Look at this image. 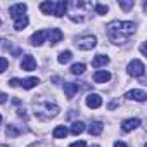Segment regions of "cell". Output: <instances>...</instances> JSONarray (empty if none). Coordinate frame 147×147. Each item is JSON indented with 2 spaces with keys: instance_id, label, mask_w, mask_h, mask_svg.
Segmentation results:
<instances>
[{
  "instance_id": "33",
  "label": "cell",
  "mask_w": 147,
  "mask_h": 147,
  "mask_svg": "<svg viewBox=\"0 0 147 147\" xmlns=\"http://www.w3.org/2000/svg\"><path fill=\"white\" fill-rule=\"evenodd\" d=\"M0 123H2V114H0Z\"/></svg>"
},
{
  "instance_id": "12",
  "label": "cell",
  "mask_w": 147,
  "mask_h": 147,
  "mask_svg": "<svg viewBox=\"0 0 147 147\" xmlns=\"http://www.w3.org/2000/svg\"><path fill=\"white\" fill-rule=\"evenodd\" d=\"M111 80V73L109 71H95L94 73V82L95 83H106Z\"/></svg>"
},
{
  "instance_id": "8",
  "label": "cell",
  "mask_w": 147,
  "mask_h": 147,
  "mask_svg": "<svg viewBox=\"0 0 147 147\" xmlns=\"http://www.w3.org/2000/svg\"><path fill=\"white\" fill-rule=\"evenodd\" d=\"M126 99H130V100H137V102H144L145 99H147V94L144 92V90H130V92H126V95H125Z\"/></svg>"
},
{
  "instance_id": "23",
  "label": "cell",
  "mask_w": 147,
  "mask_h": 147,
  "mask_svg": "<svg viewBox=\"0 0 147 147\" xmlns=\"http://www.w3.org/2000/svg\"><path fill=\"white\" fill-rule=\"evenodd\" d=\"M71 73H73V75H83V73H85V64H82V62L73 64L71 66Z\"/></svg>"
},
{
  "instance_id": "25",
  "label": "cell",
  "mask_w": 147,
  "mask_h": 147,
  "mask_svg": "<svg viewBox=\"0 0 147 147\" xmlns=\"http://www.w3.org/2000/svg\"><path fill=\"white\" fill-rule=\"evenodd\" d=\"M95 12H97V14H100V16H104V14L107 12V5H102V4H97V5H95Z\"/></svg>"
},
{
  "instance_id": "4",
  "label": "cell",
  "mask_w": 147,
  "mask_h": 147,
  "mask_svg": "<svg viewBox=\"0 0 147 147\" xmlns=\"http://www.w3.org/2000/svg\"><path fill=\"white\" fill-rule=\"evenodd\" d=\"M144 73H145V66H144L142 61L133 59V61L128 64V75H130V76L138 78V76H144Z\"/></svg>"
},
{
  "instance_id": "5",
  "label": "cell",
  "mask_w": 147,
  "mask_h": 147,
  "mask_svg": "<svg viewBox=\"0 0 147 147\" xmlns=\"http://www.w3.org/2000/svg\"><path fill=\"white\" fill-rule=\"evenodd\" d=\"M24 12H26V4H14V5L9 7V14H11V18L14 21L19 19V18H23V16H26Z\"/></svg>"
},
{
  "instance_id": "10",
  "label": "cell",
  "mask_w": 147,
  "mask_h": 147,
  "mask_svg": "<svg viewBox=\"0 0 147 147\" xmlns=\"http://www.w3.org/2000/svg\"><path fill=\"white\" fill-rule=\"evenodd\" d=\"M62 31L59 30V28H52L50 31H49V43L50 45H55V43H59L61 40H62Z\"/></svg>"
},
{
  "instance_id": "27",
  "label": "cell",
  "mask_w": 147,
  "mask_h": 147,
  "mask_svg": "<svg viewBox=\"0 0 147 147\" xmlns=\"http://www.w3.org/2000/svg\"><path fill=\"white\" fill-rule=\"evenodd\" d=\"M7 66H9V61L5 57H0V73H4L7 69Z\"/></svg>"
},
{
  "instance_id": "7",
  "label": "cell",
  "mask_w": 147,
  "mask_h": 147,
  "mask_svg": "<svg viewBox=\"0 0 147 147\" xmlns=\"http://www.w3.org/2000/svg\"><path fill=\"white\" fill-rule=\"evenodd\" d=\"M21 69H24V71H33V69H36V61H35V57L30 55V54H26V55L23 57V61H21Z\"/></svg>"
},
{
  "instance_id": "29",
  "label": "cell",
  "mask_w": 147,
  "mask_h": 147,
  "mask_svg": "<svg viewBox=\"0 0 147 147\" xmlns=\"http://www.w3.org/2000/svg\"><path fill=\"white\" fill-rule=\"evenodd\" d=\"M9 85H11V87H19V85H21V80H18V78H12V80L9 82Z\"/></svg>"
},
{
  "instance_id": "9",
  "label": "cell",
  "mask_w": 147,
  "mask_h": 147,
  "mask_svg": "<svg viewBox=\"0 0 147 147\" xmlns=\"http://www.w3.org/2000/svg\"><path fill=\"white\" fill-rule=\"evenodd\" d=\"M87 106H88L90 109L100 107V106H102V97H100L99 94H88V97H87Z\"/></svg>"
},
{
  "instance_id": "15",
  "label": "cell",
  "mask_w": 147,
  "mask_h": 147,
  "mask_svg": "<svg viewBox=\"0 0 147 147\" xmlns=\"http://www.w3.org/2000/svg\"><path fill=\"white\" fill-rule=\"evenodd\" d=\"M107 62H109V57H107V55L97 54V55L94 57V61H92V66H94V67H100V66H106Z\"/></svg>"
},
{
  "instance_id": "22",
  "label": "cell",
  "mask_w": 147,
  "mask_h": 147,
  "mask_svg": "<svg viewBox=\"0 0 147 147\" xmlns=\"http://www.w3.org/2000/svg\"><path fill=\"white\" fill-rule=\"evenodd\" d=\"M40 11L43 14H54V2H42L40 4Z\"/></svg>"
},
{
  "instance_id": "31",
  "label": "cell",
  "mask_w": 147,
  "mask_h": 147,
  "mask_svg": "<svg viewBox=\"0 0 147 147\" xmlns=\"http://www.w3.org/2000/svg\"><path fill=\"white\" fill-rule=\"evenodd\" d=\"M114 147H126V144H125V142H119V140H118V142H114Z\"/></svg>"
},
{
  "instance_id": "20",
  "label": "cell",
  "mask_w": 147,
  "mask_h": 147,
  "mask_svg": "<svg viewBox=\"0 0 147 147\" xmlns=\"http://www.w3.org/2000/svg\"><path fill=\"white\" fill-rule=\"evenodd\" d=\"M28 18L26 16H23V18H19V19H16L14 21V30H18V31H21V30H24L26 26H28Z\"/></svg>"
},
{
  "instance_id": "1",
  "label": "cell",
  "mask_w": 147,
  "mask_h": 147,
  "mask_svg": "<svg viewBox=\"0 0 147 147\" xmlns=\"http://www.w3.org/2000/svg\"><path fill=\"white\" fill-rule=\"evenodd\" d=\"M107 36L114 43H125L135 33V23L131 21H113L107 26Z\"/></svg>"
},
{
  "instance_id": "26",
  "label": "cell",
  "mask_w": 147,
  "mask_h": 147,
  "mask_svg": "<svg viewBox=\"0 0 147 147\" xmlns=\"http://www.w3.org/2000/svg\"><path fill=\"white\" fill-rule=\"evenodd\" d=\"M133 5H135L133 0H130V2H119V7H121V9H125V11H130Z\"/></svg>"
},
{
  "instance_id": "14",
  "label": "cell",
  "mask_w": 147,
  "mask_h": 147,
  "mask_svg": "<svg viewBox=\"0 0 147 147\" xmlns=\"http://www.w3.org/2000/svg\"><path fill=\"white\" fill-rule=\"evenodd\" d=\"M138 125H140V119H138V118H131V119H126V121L121 125V130H123V131H131V130H135Z\"/></svg>"
},
{
  "instance_id": "21",
  "label": "cell",
  "mask_w": 147,
  "mask_h": 147,
  "mask_svg": "<svg viewBox=\"0 0 147 147\" xmlns=\"http://www.w3.org/2000/svg\"><path fill=\"white\" fill-rule=\"evenodd\" d=\"M73 59V54H71V50H62L61 54H59V57H57V61L61 62V64H66V62H69Z\"/></svg>"
},
{
  "instance_id": "13",
  "label": "cell",
  "mask_w": 147,
  "mask_h": 147,
  "mask_svg": "<svg viewBox=\"0 0 147 147\" xmlns=\"http://www.w3.org/2000/svg\"><path fill=\"white\" fill-rule=\"evenodd\" d=\"M82 87L78 83H64V92H66V97L67 99H73L75 97V94L80 90Z\"/></svg>"
},
{
  "instance_id": "17",
  "label": "cell",
  "mask_w": 147,
  "mask_h": 147,
  "mask_svg": "<svg viewBox=\"0 0 147 147\" xmlns=\"http://www.w3.org/2000/svg\"><path fill=\"white\" fill-rule=\"evenodd\" d=\"M66 135H67V128H66L64 125L55 126L54 131H52V137H54V138H66Z\"/></svg>"
},
{
  "instance_id": "18",
  "label": "cell",
  "mask_w": 147,
  "mask_h": 147,
  "mask_svg": "<svg viewBox=\"0 0 147 147\" xmlns=\"http://www.w3.org/2000/svg\"><path fill=\"white\" fill-rule=\"evenodd\" d=\"M38 83H40V80H38V78H26V80H21V87H23V88H26V90L35 88Z\"/></svg>"
},
{
  "instance_id": "30",
  "label": "cell",
  "mask_w": 147,
  "mask_h": 147,
  "mask_svg": "<svg viewBox=\"0 0 147 147\" xmlns=\"http://www.w3.org/2000/svg\"><path fill=\"white\" fill-rule=\"evenodd\" d=\"M5 100H7V95H5L4 92H0V104H4Z\"/></svg>"
},
{
  "instance_id": "19",
  "label": "cell",
  "mask_w": 147,
  "mask_h": 147,
  "mask_svg": "<svg viewBox=\"0 0 147 147\" xmlns=\"http://www.w3.org/2000/svg\"><path fill=\"white\" fill-rule=\"evenodd\" d=\"M83 130H85V123L83 121H75L71 125V133L73 135H80V133H83Z\"/></svg>"
},
{
  "instance_id": "6",
  "label": "cell",
  "mask_w": 147,
  "mask_h": 147,
  "mask_svg": "<svg viewBox=\"0 0 147 147\" xmlns=\"http://www.w3.org/2000/svg\"><path fill=\"white\" fill-rule=\"evenodd\" d=\"M47 36H49V31L47 30H40V31H36V33H33L31 35V45H35V47H40L45 40H47Z\"/></svg>"
},
{
  "instance_id": "2",
  "label": "cell",
  "mask_w": 147,
  "mask_h": 147,
  "mask_svg": "<svg viewBox=\"0 0 147 147\" xmlns=\"http://www.w3.org/2000/svg\"><path fill=\"white\" fill-rule=\"evenodd\" d=\"M59 114V106L50 102V100H43V102H35V116L38 119H50L54 116Z\"/></svg>"
},
{
  "instance_id": "32",
  "label": "cell",
  "mask_w": 147,
  "mask_h": 147,
  "mask_svg": "<svg viewBox=\"0 0 147 147\" xmlns=\"http://www.w3.org/2000/svg\"><path fill=\"white\" fill-rule=\"evenodd\" d=\"M140 52L145 55V43H142V45H140Z\"/></svg>"
},
{
  "instance_id": "34",
  "label": "cell",
  "mask_w": 147,
  "mask_h": 147,
  "mask_svg": "<svg viewBox=\"0 0 147 147\" xmlns=\"http://www.w3.org/2000/svg\"><path fill=\"white\" fill-rule=\"evenodd\" d=\"M0 24H2V21H0Z\"/></svg>"
},
{
  "instance_id": "3",
  "label": "cell",
  "mask_w": 147,
  "mask_h": 147,
  "mask_svg": "<svg viewBox=\"0 0 147 147\" xmlns=\"http://www.w3.org/2000/svg\"><path fill=\"white\" fill-rule=\"evenodd\" d=\"M75 45H76L80 50H92V49L97 45V38H95L94 35H85V36L76 38Z\"/></svg>"
},
{
  "instance_id": "24",
  "label": "cell",
  "mask_w": 147,
  "mask_h": 147,
  "mask_svg": "<svg viewBox=\"0 0 147 147\" xmlns=\"http://www.w3.org/2000/svg\"><path fill=\"white\" fill-rule=\"evenodd\" d=\"M5 131H7V135H9L11 138H16V137H19V135H21V130H18L14 125H9Z\"/></svg>"
},
{
  "instance_id": "11",
  "label": "cell",
  "mask_w": 147,
  "mask_h": 147,
  "mask_svg": "<svg viewBox=\"0 0 147 147\" xmlns=\"http://www.w3.org/2000/svg\"><path fill=\"white\" fill-rule=\"evenodd\" d=\"M66 11H67V2L66 0H59L57 4H54V16L62 18L66 14Z\"/></svg>"
},
{
  "instance_id": "16",
  "label": "cell",
  "mask_w": 147,
  "mask_h": 147,
  "mask_svg": "<svg viewBox=\"0 0 147 147\" xmlns=\"http://www.w3.org/2000/svg\"><path fill=\"white\" fill-rule=\"evenodd\" d=\"M102 128H104V125L100 121H92L88 125V133L90 135H100L102 133Z\"/></svg>"
},
{
  "instance_id": "28",
  "label": "cell",
  "mask_w": 147,
  "mask_h": 147,
  "mask_svg": "<svg viewBox=\"0 0 147 147\" xmlns=\"http://www.w3.org/2000/svg\"><path fill=\"white\" fill-rule=\"evenodd\" d=\"M69 147H87V144H85L83 140H80V142H73Z\"/></svg>"
}]
</instances>
